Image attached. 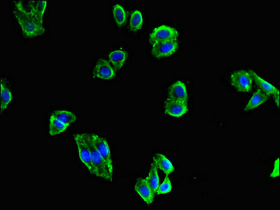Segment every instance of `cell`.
<instances>
[{
    "mask_svg": "<svg viewBox=\"0 0 280 210\" xmlns=\"http://www.w3.org/2000/svg\"><path fill=\"white\" fill-rule=\"evenodd\" d=\"M22 3V2L16 3L14 15L21 27L23 35L27 37H35L44 34L45 29L43 23L36 19L29 12L28 9L23 7Z\"/></svg>",
    "mask_w": 280,
    "mask_h": 210,
    "instance_id": "1",
    "label": "cell"
},
{
    "mask_svg": "<svg viewBox=\"0 0 280 210\" xmlns=\"http://www.w3.org/2000/svg\"><path fill=\"white\" fill-rule=\"evenodd\" d=\"M86 141L89 147L91 153L92 164H93L94 168H95L96 177L99 178L104 179L105 180L111 181L113 175H110L107 166L105 163L102 156L99 153L97 149L94 145L93 142L89 133H84Z\"/></svg>",
    "mask_w": 280,
    "mask_h": 210,
    "instance_id": "2",
    "label": "cell"
},
{
    "mask_svg": "<svg viewBox=\"0 0 280 210\" xmlns=\"http://www.w3.org/2000/svg\"><path fill=\"white\" fill-rule=\"evenodd\" d=\"M74 139L78 150L79 159L92 175H95V168L92 164L91 153L86 141L84 133H77L74 135Z\"/></svg>",
    "mask_w": 280,
    "mask_h": 210,
    "instance_id": "3",
    "label": "cell"
},
{
    "mask_svg": "<svg viewBox=\"0 0 280 210\" xmlns=\"http://www.w3.org/2000/svg\"><path fill=\"white\" fill-rule=\"evenodd\" d=\"M178 37V32L176 29L168 26H160L155 28L151 32L149 42L152 45L156 43L175 40Z\"/></svg>",
    "mask_w": 280,
    "mask_h": 210,
    "instance_id": "4",
    "label": "cell"
},
{
    "mask_svg": "<svg viewBox=\"0 0 280 210\" xmlns=\"http://www.w3.org/2000/svg\"><path fill=\"white\" fill-rule=\"evenodd\" d=\"M89 134L96 149L104 159L105 163L108 167V171H109L110 175H113V165L111 159L109 145H108L105 138L101 137L99 134L95 133H89Z\"/></svg>",
    "mask_w": 280,
    "mask_h": 210,
    "instance_id": "5",
    "label": "cell"
},
{
    "mask_svg": "<svg viewBox=\"0 0 280 210\" xmlns=\"http://www.w3.org/2000/svg\"><path fill=\"white\" fill-rule=\"evenodd\" d=\"M231 84L240 92H249L252 90L253 80L249 72L240 70L231 75Z\"/></svg>",
    "mask_w": 280,
    "mask_h": 210,
    "instance_id": "6",
    "label": "cell"
},
{
    "mask_svg": "<svg viewBox=\"0 0 280 210\" xmlns=\"http://www.w3.org/2000/svg\"><path fill=\"white\" fill-rule=\"evenodd\" d=\"M116 76V71L110 64L108 60L104 58L98 60L95 67L94 68L92 77L94 78L101 79V80H113Z\"/></svg>",
    "mask_w": 280,
    "mask_h": 210,
    "instance_id": "7",
    "label": "cell"
},
{
    "mask_svg": "<svg viewBox=\"0 0 280 210\" xmlns=\"http://www.w3.org/2000/svg\"><path fill=\"white\" fill-rule=\"evenodd\" d=\"M178 48L177 39L156 43L152 45V54L155 57H169L174 54Z\"/></svg>",
    "mask_w": 280,
    "mask_h": 210,
    "instance_id": "8",
    "label": "cell"
},
{
    "mask_svg": "<svg viewBox=\"0 0 280 210\" xmlns=\"http://www.w3.org/2000/svg\"><path fill=\"white\" fill-rule=\"evenodd\" d=\"M249 73L250 74L252 80L255 82V84L258 86L259 89L266 93V94H268V96H271V95L273 96L274 99H275L277 107H279V90L277 88L274 87L272 84L269 83V82L262 79L261 77L258 76L255 72L249 71Z\"/></svg>",
    "mask_w": 280,
    "mask_h": 210,
    "instance_id": "9",
    "label": "cell"
},
{
    "mask_svg": "<svg viewBox=\"0 0 280 210\" xmlns=\"http://www.w3.org/2000/svg\"><path fill=\"white\" fill-rule=\"evenodd\" d=\"M189 111L188 103L168 98L164 104V112L168 116L179 118Z\"/></svg>",
    "mask_w": 280,
    "mask_h": 210,
    "instance_id": "10",
    "label": "cell"
},
{
    "mask_svg": "<svg viewBox=\"0 0 280 210\" xmlns=\"http://www.w3.org/2000/svg\"><path fill=\"white\" fill-rule=\"evenodd\" d=\"M168 98L188 103L189 95H188L187 88L183 82L178 81L175 82L169 88V95Z\"/></svg>",
    "mask_w": 280,
    "mask_h": 210,
    "instance_id": "11",
    "label": "cell"
},
{
    "mask_svg": "<svg viewBox=\"0 0 280 210\" xmlns=\"http://www.w3.org/2000/svg\"><path fill=\"white\" fill-rule=\"evenodd\" d=\"M127 57V53L124 48H117L113 50L108 54V62L117 72L124 67Z\"/></svg>",
    "mask_w": 280,
    "mask_h": 210,
    "instance_id": "12",
    "label": "cell"
},
{
    "mask_svg": "<svg viewBox=\"0 0 280 210\" xmlns=\"http://www.w3.org/2000/svg\"><path fill=\"white\" fill-rule=\"evenodd\" d=\"M134 189L144 202L148 204L153 203L155 194L145 179H139L135 185Z\"/></svg>",
    "mask_w": 280,
    "mask_h": 210,
    "instance_id": "13",
    "label": "cell"
},
{
    "mask_svg": "<svg viewBox=\"0 0 280 210\" xmlns=\"http://www.w3.org/2000/svg\"><path fill=\"white\" fill-rule=\"evenodd\" d=\"M153 163L157 168L163 171L166 175H169V174L172 173L174 171L172 163L163 154H155L153 157Z\"/></svg>",
    "mask_w": 280,
    "mask_h": 210,
    "instance_id": "14",
    "label": "cell"
},
{
    "mask_svg": "<svg viewBox=\"0 0 280 210\" xmlns=\"http://www.w3.org/2000/svg\"><path fill=\"white\" fill-rule=\"evenodd\" d=\"M28 10L36 19L43 23V16L46 11L48 2L46 1H30Z\"/></svg>",
    "mask_w": 280,
    "mask_h": 210,
    "instance_id": "15",
    "label": "cell"
},
{
    "mask_svg": "<svg viewBox=\"0 0 280 210\" xmlns=\"http://www.w3.org/2000/svg\"><path fill=\"white\" fill-rule=\"evenodd\" d=\"M269 97L268 94L262 91L261 90L258 89L254 93L252 98L247 105H246L245 110V111H250L252 109L257 108L258 107H259L260 105H261L262 104L265 103L267 100H268Z\"/></svg>",
    "mask_w": 280,
    "mask_h": 210,
    "instance_id": "16",
    "label": "cell"
},
{
    "mask_svg": "<svg viewBox=\"0 0 280 210\" xmlns=\"http://www.w3.org/2000/svg\"><path fill=\"white\" fill-rule=\"evenodd\" d=\"M68 127L69 126L61 122L60 120L57 119V118L51 115L50 121H49V132L51 136L63 133Z\"/></svg>",
    "mask_w": 280,
    "mask_h": 210,
    "instance_id": "17",
    "label": "cell"
},
{
    "mask_svg": "<svg viewBox=\"0 0 280 210\" xmlns=\"http://www.w3.org/2000/svg\"><path fill=\"white\" fill-rule=\"evenodd\" d=\"M146 180L148 184L149 185L151 191L155 195L156 194L159 185H160V178H159L158 168L155 167L153 163L151 164V170H150L149 174H148Z\"/></svg>",
    "mask_w": 280,
    "mask_h": 210,
    "instance_id": "18",
    "label": "cell"
},
{
    "mask_svg": "<svg viewBox=\"0 0 280 210\" xmlns=\"http://www.w3.org/2000/svg\"><path fill=\"white\" fill-rule=\"evenodd\" d=\"M52 116L57 118V119L60 120L61 122L64 123L65 124L70 126V125L75 123L77 120V116L74 114L73 112L67 110H57L54 111L52 113Z\"/></svg>",
    "mask_w": 280,
    "mask_h": 210,
    "instance_id": "19",
    "label": "cell"
},
{
    "mask_svg": "<svg viewBox=\"0 0 280 210\" xmlns=\"http://www.w3.org/2000/svg\"><path fill=\"white\" fill-rule=\"evenodd\" d=\"M144 23V16L142 12L138 10L133 11L130 16V30L132 32L138 31L143 28Z\"/></svg>",
    "mask_w": 280,
    "mask_h": 210,
    "instance_id": "20",
    "label": "cell"
},
{
    "mask_svg": "<svg viewBox=\"0 0 280 210\" xmlns=\"http://www.w3.org/2000/svg\"><path fill=\"white\" fill-rule=\"evenodd\" d=\"M113 14L114 20L119 27L122 28L125 25L126 21V14L125 9L121 5H115L113 7Z\"/></svg>",
    "mask_w": 280,
    "mask_h": 210,
    "instance_id": "21",
    "label": "cell"
},
{
    "mask_svg": "<svg viewBox=\"0 0 280 210\" xmlns=\"http://www.w3.org/2000/svg\"><path fill=\"white\" fill-rule=\"evenodd\" d=\"M12 98V93L4 85L3 81L1 83V110L3 112L8 107Z\"/></svg>",
    "mask_w": 280,
    "mask_h": 210,
    "instance_id": "22",
    "label": "cell"
},
{
    "mask_svg": "<svg viewBox=\"0 0 280 210\" xmlns=\"http://www.w3.org/2000/svg\"><path fill=\"white\" fill-rule=\"evenodd\" d=\"M172 189V185H171V182L170 179L168 177V175H166V177H164L163 182L162 184L159 185V187L158 188V191H157V195H162L166 194V193H169Z\"/></svg>",
    "mask_w": 280,
    "mask_h": 210,
    "instance_id": "23",
    "label": "cell"
},
{
    "mask_svg": "<svg viewBox=\"0 0 280 210\" xmlns=\"http://www.w3.org/2000/svg\"><path fill=\"white\" fill-rule=\"evenodd\" d=\"M279 175V159L276 160L274 162L273 170L271 172L270 177L271 178H275Z\"/></svg>",
    "mask_w": 280,
    "mask_h": 210,
    "instance_id": "24",
    "label": "cell"
}]
</instances>
